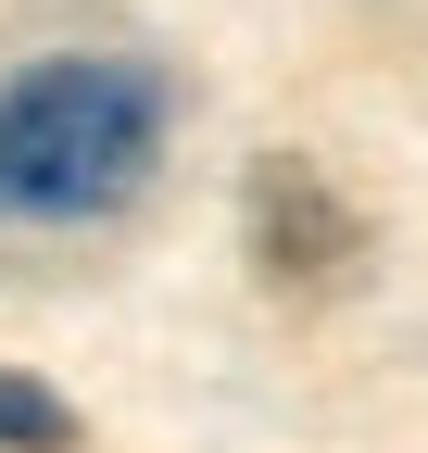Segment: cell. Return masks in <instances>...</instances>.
Segmentation results:
<instances>
[{"label": "cell", "mask_w": 428, "mask_h": 453, "mask_svg": "<svg viewBox=\"0 0 428 453\" xmlns=\"http://www.w3.org/2000/svg\"><path fill=\"white\" fill-rule=\"evenodd\" d=\"M240 252H252L264 290L328 303V290H353V265H365V214H353V189L315 151H264L252 189H240Z\"/></svg>", "instance_id": "obj_2"}, {"label": "cell", "mask_w": 428, "mask_h": 453, "mask_svg": "<svg viewBox=\"0 0 428 453\" xmlns=\"http://www.w3.org/2000/svg\"><path fill=\"white\" fill-rule=\"evenodd\" d=\"M76 441H88V416L64 390H38V378L0 365V453H76Z\"/></svg>", "instance_id": "obj_3"}, {"label": "cell", "mask_w": 428, "mask_h": 453, "mask_svg": "<svg viewBox=\"0 0 428 453\" xmlns=\"http://www.w3.org/2000/svg\"><path fill=\"white\" fill-rule=\"evenodd\" d=\"M177 151V76L126 38L26 50L0 76V240H114Z\"/></svg>", "instance_id": "obj_1"}]
</instances>
